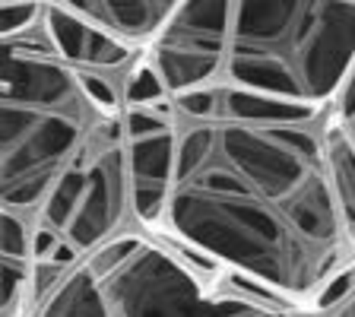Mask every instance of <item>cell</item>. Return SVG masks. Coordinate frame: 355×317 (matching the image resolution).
I'll return each mask as SVG.
<instances>
[{
	"instance_id": "cell-1",
	"label": "cell",
	"mask_w": 355,
	"mask_h": 317,
	"mask_svg": "<svg viewBox=\"0 0 355 317\" xmlns=\"http://www.w3.org/2000/svg\"><path fill=\"white\" fill-rule=\"evenodd\" d=\"M165 178L140 229L302 314L355 286V238L330 155V108L229 86L171 96Z\"/></svg>"
},
{
	"instance_id": "cell-2",
	"label": "cell",
	"mask_w": 355,
	"mask_h": 317,
	"mask_svg": "<svg viewBox=\"0 0 355 317\" xmlns=\"http://www.w3.org/2000/svg\"><path fill=\"white\" fill-rule=\"evenodd\" d=\"M130 74L60 51L42 29V0L0 32V209L29 222L38 305L137 225Z\"/></svg>"
},
{
	"instance_id": "cell-3",
	"label": "cell",
	"mask_w": 355,
	"mask_h": 317,
	"mask_svg": "<svg viewBox=\"0 0 355 317\" xmlns=\"http://www.w3.org/2000/svg\"><path fill=\"white\" fill-rule=\"evenodd\" d=\"M32 317H308L133 225L76 264Z\"/></svg>"
},
{
	"instance_id": "cell-4",
	"label": "cell",
	"mask_w": 355,
	"mask_h": 317,
	"mask_svg": "<svg viewBox=\"0 0 355 317\" xmlns=\"http://www.w3.org/2000/svg\"><path fill=\"white\" fill-rule=\"evenodd\" d=\"M352 67L355 0H232L213 86L330 108Z\"/></svg>"
},
{
	"instance_id": "cell-5",
	"label": "cell",
	"mask_w": 355,
	"mask_h": 317,
	"mask_svg": "<svg viewBox=\"0 0 355 317\" xmlns=\"http://www.w3.org/2000/svg\"><path fill=\"white\" fill-rule=\"evenodd\" d=\"M232 0H184L149 42L143 60L165 96H187L213 86Z\"/></svg>"
},
{
	"instance_id": "cell-6",
	"label": "cell",
	"mask_w": 355,
	"mask_h": 317,
	"mask_svg": "<svg viewBox=\"0 0 355 317\" xmlns=\"http://www.w3.org/2000/svg\"><path fill=\"white\" fill-rule=\"evenodd\" d=\"M73 16L98 26L111 38L146 51L184 0H54Z\"/></svg>"
},
{
	"instance_id": "cell-7",
	"label": "cell",
	"mask_w": 355,
	"mask_h": 317,
	"mask_svg": "<svg viewBox=\"0 0 355 317\" xmlns=\"http://www.w3.org/2000/svg\"><path fill=\"white\" fill-rule=\"evenodd\" d=\"M330 114L340 124V130L349 137V143L355 146V67H352V74H349L346 86L340 89V96L333 98Z\"/></svg>"
},
{
	"instance_id": "cell-8",
	"label": "cell",
	"mask_w": 355,
	"mask_h": 317,
	"mask_svg": "<svg viewBox=\"0 0 355 317\" xmlns=\"http://www.w3.org/2000/svg\"><path fill=\"white\" fill-rule=\"evenodd\" d=\"M308 317H355V286L349 289L346 295L336 298V302H330L327 308L311 311Z\"/></svg>"
},
{
	"instance_id": "cell-9",
	"label": "cell",
	"mask_w": 355,
	"mask_h": 317,
	"mask_svg": "<svg viewBox=\"0 0 355 317\" xmlns=\"http://www.w3.org/2000/svg\"><path fill=\"white\" fill-rule=\"evenodd\" d=\"M0 3H13V0H0Z\"/></svg>"
}]
</instances>
